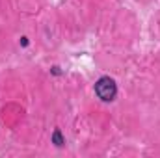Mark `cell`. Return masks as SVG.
Instances as JSON below:
<instances>
[{
	"instance_id": "cell-1",
	"label": "cell",
	"mask_w": 160,
	"mask_h": 158,
	"mask_svg": "<svg viewBox=\"0 0 160 158\" xmlns=\"http://www.w3.org/2000/svg\"><path fill=\"white\" fill-rule=\"evenodd\" d=\"M95 93H97V97H99L101 101H104V102L114 101V99H116V93H118V86H116L114 78H110V77L99 78L97 84H95Z\"/></svg>"
},
{
	"instance_id": "cell-2",
	"label": "cell",
	"mask_w": 160,
	"mask_h": 158,
	"mask_svg": "<svg viewBox=\"0 0 160 158\" xmlns=\"http://www.w3.org/2000/svg\"><path fill=\"white\" fill-rule=\"evenodd\" d=\"M52 140H54V143L60 147V145H63V138H62V134H60V130H54V136H52Z\"/></svg>"
}]
</instances>
